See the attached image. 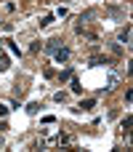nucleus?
<instances>
[{"label": "nucleus", "mask_w": 133, "mask_h": 152, "mask_svg": "<svg viewBox=\"0 0 133 152\" xmlns=\"http://www.w3.org/2000/svg\"><path fill=\"white\" fill-rule=\"evenodd\" d=\"M96 104H93V99H85V102H80V107H77V112L83 110V112H88V110H93Z\"/></svg>", "instance_id": "nucleus-4"}, {"label": "nucleus", "mask_w": 133, "mask_h": 152, "mask_svg": "<svg viewBox=\"0 0 133 152\" xmlns=\"http://www.w3.org/2000/svg\"><path fill=\"white\" fill-rule=\"evenodd\" d=\"M5 115H8V107H5V104H0V118H5Z\"/></svg>", "instance_id": "nucleus-12"}, {"label": "nucleus", "mask_w": 133, "mask_h": 152, "mask_svg": "<svg viewBox=\"0 0 133 152\" xmlns=\"http://www.w3.org/2000/svg\"><path fill=\"white\" fill-rule=\"evenodd\" d=\"M53 59H56L59 64H64V61L69 59V48H67V45H59V48L53 51Z\"/></svg>", "instance_id": "nucleus-1"}, {"label": "nucleus", "mask_w": 133, "mask_h": 152, "mask_svg": "<svg viewBox=\"0 0 133 152\" xmlns=\"http://www.w3.org/2000/svg\"><path fill=\"white\" fill-rule=\"evenodd\" d=\"M37 107H40V104H37V102H32V104H27V112H29V115H35V112H37Z\"/></svg>", "instance_id": "nucleus-9"}, {"label": "nucleus", "mask_w": 133, "mask_h": 152, "mask_svg": "<svg viewBox=\"0 0 133 152\" xmlns=\"http://www.w3.org/2000/svg\"><path fill=\"white\" fill-rule=\"evenodd\" d=\"M120 43H131V24H125V29H120Z\"/></svg>", "instance_id": "nucleus-2"}, {"label": "nucleus", "mask_w": 133, "mask_h": 152, "mask_svg": "<svg viewBox=\"0 0 133 152\" xmlns=\"http://www.w3.org/2000/svg\"><path fill=\"white\" fill-rule=\"evenodd\" d=\"M59 45H61V40H59V37H51V40H45V51H51V53H53Z\"/></svg>", "instance_id": "nucleus-3"}, {"label": "nucleus", "mask_w": 133, "mask_h": 152, "mask_svg": "<svg viewBox=\"0 0 133 152\" xmlns=\"http://www.w3.org/2000/svg\"><path fill=\"white\" fill-rule=\"evenodd\" d=\"M8 67H11V59H8L5 53H0V72H5Z\"/></svg>", "instance_id": "nucleus-5"}, {"label": "nucleus", "mask_w": 133, "mask_h": 152, "mask_svg": "<svg viewBox=\"0 0 133 152\" xmlns=\"http://www.w3.org/2000/svg\"><path fill=\"white\" fill-rule=\"evenodd\" d=\"M109 13H112L115 19H123V16H125V11H120V8H109Z\"/></svg>", "instance_id": "nucleus-7"}, {"label": "nucleus", "mask_w": 133, "mask_h": 152, "mask_svg": "<svg viewBox=\"0 0 133 152\" xmlns=\"http://www.w3.org/2000/svg\"><path fill=\"white\" fill-rule=\"evenodd\" d=\"M131 126H133V118H131V115H128V118L123 120V134H125V136L131 134Z\"/></svg>", "instance_id": "nucleus-6"}, {"label": "nucleus", "mask_w": 133, "mask_h": 152, "mask_svg": "<svg viewBox=\"0 0 133 152\" xmlns=\"http://www.w3.org/2000/svg\"><path fill=\"white\" fill-rule=\"evenodd\" d=\"M72 91H75V94H80V91H83V86H80V80H72Z\"/></svg>", "instance_id": "nucleus-11"}, {"label": "nucleus", "mask_w": 133, "mask_h": 152, "mask_svg": "<svg viewBox=\"0 0 133 152\" xmlns=\"http://www.w3.org/2000/svg\"><path fill=\"white\" fill-rule=\"evenodd\" d=\"M51 21H53V16H43V19H40V27H48Z\"/></svg>", "instance_id": "nucleus-10"}, {"label": "nucleus", "mask_w": 133, "mask_h": 152, "mask_svg": "<svg viewBox=\"0 0 133 152\" xmlns=\"http://www.w3.org/2000/svg\"><path fill=\"white\" fill-rule=\"evenodd\" d=\"M53 99H56V102H59V104H64V102H67V94H64V91H59V94H56V96H53Z\"/></svg>", "instance_id": "nucleus-8"}]
</instances>
